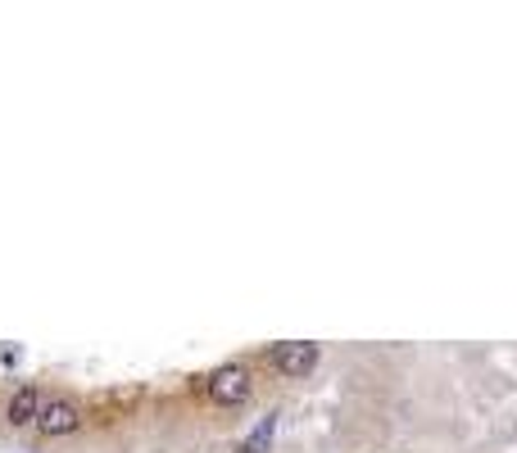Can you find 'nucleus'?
Wrapping results in <instances>:
<instances>
[{"instance_id":"f257e3e1","label":"nucleus","mask_w":517,"mask_h":453,"mask_svg":"<svg viewBox=\"0 0 517 453\" xmlns=\"http://www.w3.org/2000/svg\"><path fill=\"white\" fill-rule=\"evenodd\" d=\"M205 395H209L218 408H232V404H241V399L250 395V372H246L241 363H223V367L209 372Z\"/></svg>"},{"instance_id":"39448f33","label":"nucleus","mask_w":517,"mask_h":453,"mask_svg":"<svg viewBox=\"0 0 517 453\" xmlns=\"http://www.w3.org/2000/svg\"><path fill=\"white\" fill-rule=\"evenodd\" d=\"M272 436H277V417H263L255 431L241 440V453H268V445H272Z\"/></svg>"},{"instance_id":"7ed1b4c3","label":"nucleus","mask_w":517,"mask_h":453,"mask_svg":"<svg viewBox=\"0 0 517 453\" xmlns=\"http://www.w3.org/2000/svg\"><path fill=\"white\" fill-rule=\"evenodd\" d=\"M272 363H277V372H286V376H304V372H313V363H318V344H304V340L277 344Z\"/></svg>"},{"instance_id":"20e7f679","label":"nucleus","mask_w":517,"mask_h":453,"mask_svg":"<svg viewBox=\"0 0 517 453\" xmlns=\"http://www.w3.org/2000/svg\"><path fill=\"white\" fill-rule=\"evenodd\" d=\"M37 417H41V395H37L32 385H23V390L9 399V422H14V427H37Z\"/></svg>"},{"instance_id":"f03ea898","label":"nucleus","mask_w":517,"mask_h":453,"mask_svg":"<svg viewBox=\"0 0 517 453\" xmlns=\"http://www.w3.org/2000/svg\"><path fill=\"white\" fill-rule=\"evenodd\" d=\"M37 427H41V436H73V431L82 427V413H78V404H69V399H50V404H41Z\"/></svg>"}]
</instances>
